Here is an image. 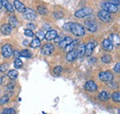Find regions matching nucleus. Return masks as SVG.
Segmentation results:
<instances>
[{
	"label": "nucleus",
	"mask_w": 120,
	"mask_h": 114,
	"mask_svg": "<svg viewBox=\"0 0 120 114\" xmlns=\"http://www.w3.org/2000/svg\"><path fill=\"white\" fill-rule=\"evenodd\" d=\"M18 71H16V70H10V71L8 72V76L10 78V79H12V80H14L16 79L17 77H18Z\"/></svg>",
	"instance_id": "393cba45"
},
{
	"label": "nucleus",
	"mask_w": 120,
	"mask_h": 114,
	"mask_svg": "<svg viewBox=\"0 0 120 114\" xmlns=\"http://www.w3.org/2000/svg\"><path fill=\"white\" fill-rule=\"evenodd\" d=\"M2 8V2H1V0H0V8Z\"/></svg>",
	"instance_id": "a18cd8bd"
},
{
	"label": "nucleus",
	"mask_w": 120,
	"mask_h": 114,
	"mask_svg": "<svg viewBox=\"0 0 120 114\" xmlns=\"http://www.w3.org/2000/svg\"><path fill=\"white\" fill-rule=\"evenodd\" d=\"M95 45H96V43H95V42H94V43L90 42V43L87 44V45H85V54H84V55H86L87 57H90V55L92 54V52H93V49H94Z\"/></svg>",
	"instance_id": "f8f14e48"
},
{
	"label": "nucleus",
	"mask_w": 120,
	"mask_h": 114,
	"mask_svg": "<svg viewBox=\"0 0 120 114\" xmlns=\"http://www.w3.org/2000/svg\"><path fill=\"white\" fill-rule=\"evenodd\" d=\"M102 61L104 63H110L112 61V57L110 55H105L104 57H102Z\"/></svg>",
	"instance_id": "c756f323"
},
{
	"label": "nucleus",
	"mask_w": 120,
	"mask_h": 114,
	"mask_svg": "<svg viewBox=\"0 0 120 114\" xmlns=\"http://www.w3.org/2000/svg\"><path fill=\"white\" fill-rule=\"evenodd\" d=\"M78 45H79V40H73L71 43L69 44V45L65 48V50H66V51H68V52H70V51L74 50V48L77 47Z\"/></svg>",
	"instance_id": "6ab92c4d"
},
{
	"label": "nucleus",
	"mask_w": 120,
	"mask_h": 114,
	"mask_svg": "<svg viewBox=\"0 0 120 114\" xmlns=\"http://www.w3.org/2000/svg\"><path fill=\"white\" fill-rule=\"evenodd\" d=\"M29 44H30V42H29L28 40H27V41H24V42H23V45H28Z\"/></svg>",
	"instance_id": "37998d69"
},
{
	"label": "nucleus",
	"mask_w": 120,
	"mask_h": 114,
	"mask_svg": "<svg viewBox=\"0 0 120 114\" xmlns=\"http://www.w3.org/2000/svg\"><path fill=\"white\" fill-rule=\"evenodd\" d=\"M69 31L78 37H80V36H83L85 34V29L84 27L78 23V22H71L70 23V29Z\"/></svg>",
	"instance_id": "f257e3e1"
},
{
	"label": "nucleus",
	"mask_w": 120,
	"mask_h": 114,
	"mask_svg": "<svg viewBox=\"0 0 120 114\" xmlns=\"http://www.w3.org/2000/svg\"><path fill=\"white\" fill-rule=\"evenodd\" d=\"M37 11H38L39 14L45 15V14H46V8H45V6H39V7L37 8Z\"/></svg>",
	"instance_id": "cd10ccee"
},
{
	"label": "nucleus",
	"mask_w": 120,
	"mask_h": 114,
	"mask_svg": "<svg viewBox=\"0 0 120 114\" xmlns=\"http://www.w3.org/2000/svg\"><path fill=\"white\" fill-rule=\"evenodd\" d=\"M102 8H103L104 10L109 12V13H116L118 10L117 6H116V5H114V4L110 3V2H104V3H102Z\"/></svg>",
	"instance_id": "7ed1b4c3"
},
{
	"label": "nucleus",
	"mask_w": 120,
	"mask_h": 114,
	"mask_svg": "<svg viewBox=\"0 0 120 114\" xmlns=\"http://www.w3.org/2000/svg\"><path fill=\"white\" fill-rule=\"evenodd\" d=\"M33 34H34V33H32L31 30H29V29H26V30H25V35H26V36H28V37H32Z\"/></svg>",
	"instance_id": "f704fd0d"
},
{
	"label": "nucleus",
	"mask_w": 120,
	"mask_h": 114,
	"mask_svg": "<svg viewBox=\"0 0 120 114\" xmlns=\"http://www.w3.org/2000/svg\"><path fill=\"white\" fill-rule=\"evenodd\" d=\"M114 71H116V72H119L120 71V63L119 62H117V63L116 64V66L114 67Z\"/></svg>",
	"instance_id": "4c0bfd02"
},
{
	"label": "nucleus",
	"mask_w": 120,
	"mask_h": 114,
	"mask_svg": "<svg viewBox=\"0 0 120 114\" xmlns=\"http://www.w3.org/2000/svg\"><path fill=\"white\" fill-rule=\"evenodd\" d=\"M99 78H100V80L103 81V82H107V83H109V82H112V81H113L114 75H113V73H112L111 71H102V72L99 73Z\"/></svg>",
	"instance_id": "20e7f679"
},
{
	"label": "nucleus",
	"mask_w": 120,
	"mask_h": 114,
	"mask_svg": "<svg viewBox=\"0 0 120 114\" xmlns=\"http://www.w3.org/2000/svg\"><path fill=\"white\" fill-rule=\"evenodd\" d=\"M45 33L44 31H39L38 33H36V38L39 39L40 41L45 38Z\"/></svg>",
	"instance_id": "c85d7f7f"
},
{
	"label": "nucleus",
	"mask_w": 120,
	"mask_h": 114,
	"mask_svg": "<svg viewBox=\"0 0 120 114\" xmlns=\"http://www.w3.org/2000/svg\"><path fill=\"white\" fill-rule=\"evenodd\" d=\"M14 86H15V84H14V83H9L8 86V89L10 91V90H12V89L14 88Z\"/></svg>",
	"instance_id": "58836bf2"
},
{
	"label": "nucleus",
	"mask_w": 120,
	"mask_h": 114,
	"mask_svg": "<svg viewBox=\"0 0 120 114\" xmlns=\"http://www.w3.org/2000/svg\"><path fill=\"white\" fill-rule=\"evenodd\" d=\"M1 52H2V55L5 57L8 58L13 55V49H12V46L9 45V44H6L2 46V49H1Z\"/></svg>",
	"instance_id": "39448f33"
},
{
	"label": "nucleus",
	"mask_w": 120,
	"mask_h": 114,
	"mask_svg": "<svg viewBox=\"0 0 120 114\" xmlns=\"http://www.w3.org/2000/svg\"><path fill=\"white\" fill-rule=\"evenodd\" d=\"M14 7L19 12H21V13H24L25 10H26V7L19 0H15L14 1Z\"/></svg>",
	"instance_id": "2eb2a0df"
},
{
	"label": "nucleus",
	"mask_w": 120,
	"mask_h": 114,
	"mask_svg": "<svg viewBox=\"0 0 120 114\" xmlns=\"http://www.w3.org/2000/svg\"><path fill=\"white\" fill-rule=\"evenodd\" d=\"M109 39H110L112 42H116V41L117 45H119V37H118L117 34H112Z\"/></svg>",
	"instance_id": "72a5a7b5"
},
{
	"label": "nucleus",
	"mask_w": 120,
	"mask_h": 114,
	"mask_svg": "<svg viewBox=\"0 0 120 114\" xmlns=\"http://www.w3.org/2000/svg\"><path fill=\"white\" fill-rule=\"evenodd\" d=\"M16 111L14 109H11V108H8V109H5L3 110L2 114H15Z\"/></svg>",
	"instance_id": "473e14b6"
},
{
	"label": "nucleus",
	"mask_w": 120,
	"mask_h": 114,
	"mask_svg": "<svg viewBox=\"0 0 120 114\" xmlns=\"http://www.w3.org/2000/svg\"><path fill=\"white\" fill-rule=\"evenodd\" d=\"M8 64H3V65L0 66V71L4 72L5 71L8 70Z\"/></svg>",
	"instance_id": "c9c22d12"
},
{
	"label": "nucleus",
	"mask_w": 120,
	"mask_h": 114,
	"mask_svg": "<svg viewBox=\"0 0 120 114\" xmlns=\"http://www.w3.org/2000/svg\"><path fill=\"white\" fill-rule=\"evenodd\" d=\"M0 31H1V33H2L4 35H9V34L12 33V27H11L9 24L5 23V24H3V25L1 26Z\"/></svg>",
	"instance_id": "dca6fc26"
},
{
	"label": "nucleus",
	"mask_w": 120,
	"mask_h": 114,
	"mask_svg": "<svg viewBox=\"0 0 120 114\" xmlns=\"http://www.w3.org/2000/svg\"><path fill=\"white\" fill-rule=\"evenodd\" d=\"M14 66H15L16 69H20L22 67V61L19 57H17L14 61Z\"/></svg>",
	"instance_id": "a878e982"
},
{
	"label": "nucleus",
	"mask_w": 120,
	"mask_h": 114,
	"mask_svg": "<svg viewBox=\"0 0 120 114\" xmlns=\"http://www.w3.org/2000/svg\"><path fill=\"white\" fill-rule=\"evenodd\" d=\"M108 2H110V3H112V4L116 5V6H118L119 5V0H109Z\"/></svg>",
	"instance_id": "ea45409f"
},
{
	"label": "nucleus",
	"mask_w": 120,
	"mask_h": 114,
	"mask_svg": "<svg viewBox=\"0 0 120 114\" xmlns=\"http://www.w3.org/2000/svg\"><path fill=\"white\" fill-rule=\"evenodd\" d=\"M77 54H78V57H83V56H85V45L84 44H79L77 46Z\"/></svg>",
	"instance_id": "f3484780"
},
{
	"label": "nucleus",
	"mask_w": 120,
	"mask_h": 114,
	"mask_svg": "<svg viewBox=\"0 0 120 114\" xmlns=\"http://www.w3.org/2000/svg\"><path fill=\"white\" fill-rule=\"evenodd\" d=\"M28 29L32 31L33 29H35V25H34L33 23H29V24H28Z\"/></svg>",
	"instance_id": "a19ab883"
},
{
	"label": "nucleus",
	"mask_w": 120,
	"mask_h": 114,
	"mask_svg": "<svg viewBox=\"0 0 120 114\" xmlns=\"http://www.w3.org/2000/svg\"><path fill=\"white\" fill-rule=\"evenodd\" d=\"M97 85L93 81H88L85 84V89L89 92H95L97 90Z\"/></svg>",
	"instance_id": "4468645a"
},
{
	"label": "nucleus",
	"mask_w": 120,
	"mask_h": 114,
	"mask_svg": "<svg viewBox=\"0 0 120 114\" xmlns=\"http://www.w3.org/2000/svg\"><path fill=\"white\" fill-rule=\"evenodd\" d=\"M24 14V18L26 20H33L36 19V13L33 9L31 8H26L25 12L23 13Z\"/></svg>",
	"instance_id": "1a4fd4ad"
},
{
	"label": "nucleus",
	"mask_w": 120,
	"mask_h": 114,
	"mask_svg": "<svg viewBox=\"0 0 120 114\" xmlns=\"http://www.w3.org/2000/svg\"><path fill=\"white\" fill-rule=\"evenodd\" d=\"M31 55H32L31 52H30V50H28V49H23L22 51L19 52V56L24 57H30Z\"/></svg>",
	"instance_id": "b1692460"
},
{
	"label": "nucleus",
	"mask_w": 120,
	"mask_h": 114,
	"mask_svg": "<svg viewBox=\"0 0 120 114\" xmlns=\"http://www.w3.org/2000/svg\"><path fill=\"white\" fill-rule=\"evenodd\" d=\"M54 73L56 74V75H59L62 73V71H63V68L61 67V66H56V67H55L54 68Z\"/></svg>",
	"instance_id": "2f4dec72"
},
{
	"label": "nucleus",
	"mask_w": 120,
	"mask_h": 114,
	"mask_svg": "<svg viewBox=\"0 0 120 114\" xmlns=\"http://www.w3.org/2000/svg\"><path fill=\"white\" fill-rule=\"evenodd\" d=\"M54 49L55 48H54V45L52 44H45V45H43L41 52L45 56H49V55H51L54 52Z\"/></svg>",
	"instance_id": "423d86ee"
},
{
	"label": "nucleus",
	"mask_w": 120,
	"mask_h": 114,
	"mask_svg": "<svg viewBox=\"0 0 120 114\" xmlns=\"http://www.w3.org/2000/svg\"><path fill=\"white\" fill-rule=\"evenodd\" d=\"M85 27L90 33H95L97 31V25L93 20H86L85 21Z\"/></svg>",
	"instance_id": "9b49d317"
},
{
	"label": "nucleus",
	"mask_w": 120,
	"mask_h": 114,
	"mask_svg": "<svg viewBox=\"0 0 120 114\" xmlns=\"http://www.w3.org/2000/svg\"><path fill=\"white\" fill-rule=\"evenodd\" d=\"M19 51H15V52L13 51V55H12V56H16V57H18V56H19Z\"/></svg>",
	"instance_id": "79ce46f5"
},
{
	"label": "nucleus",
	"mask_w": 120,
	"mask_h": 114,
	"mask_svg": "<svg viewBox=\"0 0 120 114\" xmlns=\"http://www.w3.org/2000/svg\"><path fill=\"white\" fill-rule=\"evenodd\" d=\"M98 18H99L101 20H103L104 22H109V21H111V20H112L111 14H110L109 12L105 11V10H101V11H99V12H98Z\"/></svg>",
	"instance_id": "0eeeda50"
},
{
	"label": "nucleus",
	"mask_w": 120,
	"mask_h": 114,
	"mask_svg": "<svg viewBox=\"0 0 120 114\" xmlns=\"http://www.w3.org/2000/svg\"><path fill=\"white\" fill-rule=\"evenodd\" d=\"M92 10L90 8H83L81 9H79L75 12V17L78 19H84L85 17L91 14Z\"/></svg>",
	"instance_id": "f03ea898"
},
{
	"label": "nucleus",
	"mask_w": 120,
	"mask_h": 114,
	"mask_svg": "<svg viewBox=\"0 0 120 114\" xmlns=\"http://www.w3.org/2000/svg\"><path fill=\"white\" fill-rule=\"evenodd\" d=\"M30 47H32V48H37V47H39L41 45V41L39 39H37V38H34L30 43Z\"/></svg>",
	"instance_id": "5701e85b"
},
{
	"label": "nucleus",
	"mask_w": 120,
	"mask_h": 114,
	"mask_svg": "<svg viewBox=\"0 0 120 114\" xmlns=\"http://www.w3.org/2000/svg\"><path fill=\"white\" fill-rule=\"evenodd\" d=\"M3 80H4V78H3V76H1L0 77V86L3 84Z\"/></svg>",
	"instance_id": "c03bdc74"
},
{
	"label": "nucleus",
	"mask_w": 120,
	"mask_h": 114,
	"mask_svg": "<svg viewBox=\"0 0 120 114\" xmlns=\"http://www.w3.org/2000/svg\"><path fill=\"white\" fill-rule=\"evenodd\" d=\"M112 99L115 102H119L120 101V94L119 92H115L112 94Z\"/></svg>",
	"instance_id": "bb28decb"
},
{
	"label": "nucleus",
	"mask_w": 120,
	"mask_h": 114,
	"mask_svg": "<svg viewBox=\"0 0 120 114\" xmlns=\"http://www.w3.org/2000/svg\"><path fill=\"white\" fill-rule=\"evenodd\" d=\"M110 98V94L106 91H103L98 95V98L102 101H107Z\"/></svg>",
	"instance_id": "4be33fe9"
},
{
	"label": "nucleus",
	"mask_w": 120,
	"mask_h": 114,
	"mask_svg": "<svg viewBox=\"0 0 120 114\" xmlns=\"http://www.w3.org/2000/svg\"><path fill=\"white\" fill-rule=\"evenodd\" d=\"M1 2H2V6H4V7L7 8L8 11H9V12H14V8H13V6H12L8 0H1Z\"/></svg>",
	"instance_id": "aec40b11"
},
{
	"label": "nucleus",
	"mask_w": 120,
	"mask_h": 114,
	"mask_svg": "<svg viewBox=\"0 0 120 114\" xmlns=\"http://www.w3.org/2000/svg\"><path fill=\"white\" fill-rule=\"evenodd\" d=\"M8 24H9L12 28H15V27H17V26L19 25V20H18V19L16 18L15 16H11V17H9V19H8Z\"/></svg>",
	"instance_id": "412c9836"
},
{
	"label": "nucleus",
	"mask_w": 120,
	"mask_h": 114,
	"mask_svg": "<svg viewBox=\"0 0 120 114\" xmlns=\"http://www.w3.org/2000/svg\"><path fill=\"white\" fill-rule=\"evenodd\" d=\"M102 45H103V48L105 49V51H111V50H113V48H114V43H113L109 38L105 39V40L103 41Z\"/></svg>",
	"instance_id": "9d476101"
},
{
	"label": "nucleus",
	"mask_w": 120,
	"mask_h": 114,
	"mask_svg": "<svg viewBox=\"0 0 120 114\" xmlns=\"http://www.w3.org/2000/svg\"><path fill=\"white\" fill-rule=\"evenodd\" d=\"M9 101V97L8 96H4V97H2L1 98H0V105H5L6 103H8Z\"/></svg>",
	"instance_id": "7c9ffc66"
},
{
	"label": "nucleus",
	"mask_w": 120,
	"mask_h": 114,
	"mask_svg": "<svg viewBox=\"0 0 120 114\" xmlns=\"http://www.w3.org/2000/svg\"><path fill=\"white\" fill-rule=\"evenodd\" d=\"M57 35H58V33L56 30H48L45 33V38L47 41H52V40H55L57 37Z\"/></svg>",
	"instance_id": "6e6552de"
},
{
	"label": "nucleus",
	"mask_w": 120,
	"mask_h": 114,
	"mask_svg": "<svg viewBox=\"0 0 120 114\" xmlns=\"http://www.w3.org/2000/svg\"><path fill=\"white\" fill-rule=\"evenodd\" d=\"M77 57H78V54H77V51L74 49V50H72V51H70V52L68 53V55H67V60L69 61V62H73Z\"/></svg>",
	"instance_id": "a211bd4d"
},
{
	"label": "nucleus",
	"mask_w": 120,
	"mask_h": 114,
	"mask_svg": "<svg viewBox=\"0 0 120 114\" xmlns=\"http://www.w3.org/2000/svg\"><path fill=\"white\" fill-rule=\"evenodd\" d=\"M72 41H73V39H72L71 37H69V36H66V37H64L59 43H58V45H59L60 48H64V49H65L69 44L72 42Z\"/></svg>",
	"instance_id": "ddd939ff"
},
{
	"label": "nucleus",
	"mask_w": 120,
	"mask_h": 114,
	"mask_svg": "<svg viewBox=\"0 0 120 114\" xmlns=\"http://www.w3.org/2000/svg\"><path fill=\"white\" fill-rule=\"evenodd\" d=\"M108 86L111 88H116L117 87V83L116 82H109L108 83Z\"/></svg>",
	"instance_id": "e433bc0d"
}]
</instances>
